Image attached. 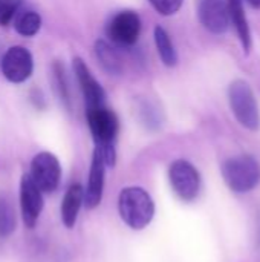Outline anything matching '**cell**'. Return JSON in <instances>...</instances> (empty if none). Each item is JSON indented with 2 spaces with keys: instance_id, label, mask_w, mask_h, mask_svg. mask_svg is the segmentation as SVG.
Segmentation results:
<instances>
[{
  "instance_id": "1",
  "label": "cell",
  "mask_w": 260,
  "mask_h": 262,
  "mask_svg": "<svg viewBox=\"0 0 260 262\" xmlns=\"http://www.w3.org/2000/svg\"><path fill=\"white\" fill-rule=\"evenodd\" d=\"M87 124L92 132V137L97 143V149L100 150L106 166H115L116 152H115V140L118 134V118L113 111L106 106L89 107L86 109Z\"/></svg>"
},
{
  "instance_id": "17",
  "label": "cell",
  "mask_w": 260,
  "mask_h": 262,
  "mask_svg": "<svg viewBox=\"0 0 260 262\" xmlns=\"http://www.w3.org/2000/svg\"><path fill=\"white\" fill-rule=\"evenodd\" d=\"M14 26H15V31L20 35L32 37V35H35L40 31L41 18H40V15L35 11H23L21 14L17 15Z\"/></svg>"
},
{
  "instance_id": "9",
  "label": "cell",
  "mask_w": 260,
  "mask_h": 262,
  "mask_svg": "<svg viewBox=\"0 0 260 262\" xmlns=\"http://www.w3.org/2000/svg\"><path fill=\"white\" fill-rule=\"evenodd\" d=\"M20 209L25 226L34 229L43 210V196L29 173L23 175L20 181Z\"/></svg>"
},
{
  "instance_id": "19",
  "label": "cell",
  "mask_w": 260,
  "mask_h": 262,
  "mask_svg": "<svg viewBox=\"0 0 260 262\" xmlns=\"http://www.w3.org/2000/svg\"><path fill=\"white\" fill-rule=\"evenodd\" d=\"M23 0H0V25H8L15 15Z\"/></svg>"
},
{
  "instance_id": "6",
  "label": "cell",
  "mask_w": 260,
  "mask_h": 262,
  "mask_svg": "<svg viewBox=\"0 0 260 262\" xmlns=\"http://www.w3.org/2000/svg\"><path fill=\"white\" fill-rule=\"evenodd\" d=\"M29 177L41 192H54L58 187L61 178L60 161L49 152H40L32 158Z\"/></svg>"
},
{
  "instance_id": "4",
  "label": "cell",
  "mask_w": 260,
  "mask_h": 262,
  "mask_svg": "<svg viewBox=\"0 0 260 262\" xmlns=\"http://www.w3.org/2000/svg\"><path fill=\"white\" fill-rule=\"evenodd\" d=\"M228 100L236 120L250 130L260 127V114L257 101L250 84L245 80H236L228 91Z\"/></svg>"
},
{
  "instance_id": "11",
  "label": "cell",
  "mask_w": 260,
  "mask_h": 262,
  "mask_svg": "<svg viewBox=\"0 0 260 262\" xmlns=\"http://www.w3.org/2000/svg\"><path fill=\"white\" fill-rule=\"evenodd\" d=\"M74 71L75 75L78 78L81 92L84 95L86 100V106L89 107H98V106H104L106 101V94L103 86L95 80V77L90 74L89 68L86 66V63L81 58H75L74 60Z\"/></svg>"
},
{
  "instance_id": "15",
  "label": "cell",
  "mask_w": 260,
  "mask_h": 262,
  "mask_svg": "<svg viewBox=\"0 0 260 262\" xmlns=\"http://www.w3.org/2000/svg\"><path fill=\"white\" fill-rule=\"evenodd\" d=\"M95 54L98 61L101 63V66L109 72V74H120L123 69L121 64V58L118 55V52L104 40H98L95 43Z\"/></svg>"
},
{
  "instance_id": "12",
  "label": "cell",
  "mask_w": 260,
  "mask_h": 262,
  "mask_svg": "<svg viewBox=\"0 0 260 262\" xmlns=\"http://www.w3.org/2000/svg\"><path fill=\"white\" fill-rule=\"evenodd\" d=\"M104 160L100 154L98 149H95L93 157H92V164H90V172H89V181L84 190V204L87 209H95L100 206L103 200V189H104Z\"/></svg>"
},
{
  "instance_id": "13",
  "label": "cell",
  "mask_w": 260,
  "mask_h": 262,
  "mask_svg": "<svg viewBox=\"0 0 260 262\" xmlns=\"http://www.w3.org/2000/svg\"><path fill=\"white\" fill-rule=\"evenodd\" d=\"M84 201V189L80 184H72L61 203V221L67 229H72L77 223L81 204Z\"/></svg>"
},
{
  "instance_id": "20",
  "label": "cell",
  "mask_w": 260,
  "mask_h": 262,
  "mask_svg": "<svg viewBox=\"0 0 260 262\" xmlns=\"http://www.w3.org/2000/svg\"><path fill=\"white\" fill-rule=\"evenodd\" d=\"M149 2L161 15H173L181 9L184 0H149Z\"/></svg>"
},
{
  "instance_id": "10",
  "label": "cell",
  "mask_w": 260,
  "mask_h": 262,
  "mask_svg": "<svg viewBox=\"0 0 260 262\" xmlns=\"http://www.w3.org/2000/svg\"><path fill=\"white\" fill-rule=\"evenodd\" d=\"M199 20L213 34H224L230 26V12L225 0H202L199 5Z\"/></svg>"
},
{
  "instance_id": "8",
  "label": "cell",
  "mask_w": 260,
  "mask_h": 262,
  "mask_svg": "<svg viewBox=\"0 0 260 262\" xmlns=\"http://www.w3.org/2000/svg\"><path fill=\"white\" fill-rule=\"evenodd\" d=\"M141 32L139 15L133 11H121L107 25V35L121 46H132L138 41Z\"/></svg>"
},
{
  "instance_id": "18",
  "label": "cell",
  "mask_w": 260,
  "mask_h": 262,
  "mask_svg": "<svg viewBox=\"0 0 260 262\" xmlns=\"http://www.w3.org/2000/svg\"><path fill=\"white\" fill-rule=\"evenodd\" d=\"M15 229V212L6 198H0V235L9 236Z\"/></svg>"
},
{
  "instance_id": "21",
  "label": "cell",
  "mask_w": 260,
  "mask_h": 262,
  "mask_svg": "<svg viewBox=\"0 0 260 262\" xmlns=\"http://www.w3.org/2000/svg\"><path fill=\"white\" fill-rule=\"evenodd\" d=\"M253 8H256V9H260V0H247Z\"/></svg>"
},
{
  "instance_id": "7",
  "label": "cell",
  "mask_w": 260,
  "mask_h": 262,
  "mask_svg": "<svg viewBox=\"0 0 260 262\" xmlns=\"http://www.w3.org/2000/svg\"><path fill=\"white\" fill-rule=\"evenodd\" d=\"M34 69V60L31 52L23 46L9 48L2 58V72L11 83L26 81Z\"/></svg>"
},
{
  "instance_id": "16",
  "label": "cell",
  "mask_w": 260,
  "mask_h": 262,
  "mask_svg": "<svg viewBox=\"0 0 260 262\" xmlns=\"http://www.w3.org/2000/svg\"><path fill=\"white\" fill-rule=\"evenodd\" d=\"M155 43H156V49H158V54H159L162 63L166 66H175L178 63L176 49L170 40V35L161 26L155 28Z\"/></svg>"
},
{
  "instance_id": "2",
  "label": "cell",
  "mask_w": 260,
  "mask_h": 262,
  "mask_svg": "<svg viewBox=\"0 0 260 262\" xmlns=\"http://www.w3.org/2000/svg\"><path fill=\"white\" fill-rule=\"evenodd\" d=\"M118 212L121 220L133 230H141L150 224L155 215L152 196L141 187H126L118 196Z\"/></svg>"
},
{
  "instance_id": "3",
  "label": "cell",
  "mask_w": 260,
  "mask_h": 262,
  "mask_svg": "<svg viewBox=\"0 0 260 262\" xmlns=\"http://www.w3.org/2000/svg\"><path fill=\"white\" fill-rule=\"evenodd\" d=\"M222 177L233 192L247 193L260 183L259 161L250 155L230 158L222 166Z\"/></svg>"
},
{
  "instance_id": "5",
  "label": "cell",
  "mask_w": 260,
  "mask_h": 262,
  "mask_svg": "<svg viewBox=\"0 0 260 262\" xmlns=\"http://www.w3.org/2000/svg\"><path fill=\"white\" fill-rule=\"evenodd\" d=\"M169 178L175 193L182 201L188 203L198 196L201 189V177L192 163L185 160L173 161L169 169Z\"/></svg>"
},
{
  "instance_id": "14",
  "label": "cell",
  "mask_w": 260,
  "mask_h": 262,
  "mask_svg": "<svg viewBox=\"0 0 260 262\" xmlns=\"http://www.w3.org/2000/svg\"><path fill=\"white\" fill-rule=\"evenodd\" d=\"M227 6H228V12H230V20L233 21L239 40L245 49V52L250 51L251 48V34H250V26L247 21V15L244 11V3L242 0H225Z\"/></svg>"
}]
</instances>
